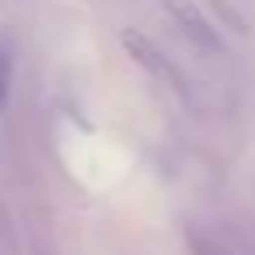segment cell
Listing matches in <instances>:
<instances>
[{"label":"cell","mask_w":255,"mask_h":255,"mask_svg":"<svg viewBox=\"0 0 255 255\" xmlns=\"http://www.w3.org/2000/svg\"><path fill=\"white\" fill-rule=\"evenodd\" d=\"M164 7H168V14L178 21V28H182L196 46L217 49V35H213L210 21L203 18V11L196 7V0H164Z\"/></svg>","instance_id":"6da1fadb"},{"label":"cell","mask_w":255,"mask_h":255,"mask_svg":"<svg viewBox=\"0 0 255 255\" xmlns=\"http://www.w3.org/2000/svg\"><path fill=\"white\" fill-rule=\"evenodd\" d=\"M11 81H14V53L7 42H0V109L11 98Z\"/></svg>","instance_id":"7a4b0ae2"}]
</instances>
